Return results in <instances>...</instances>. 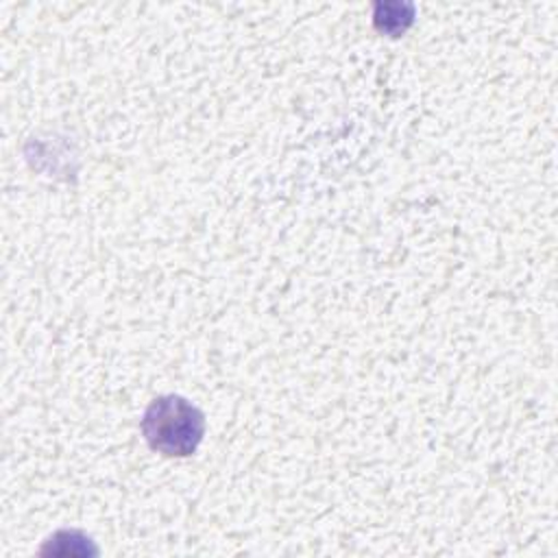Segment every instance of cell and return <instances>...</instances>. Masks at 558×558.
Listing matches in <instances>:
<instances>
[{
  "label": "cell",
  "mask_w": 558,
  "mask_h": 558,
  "mask_svg": "<svg viewBox=\"0 0 558 558\" xmlns=\"http://www.w3.org/2000/svg\"><path fill=\"white\" fill-rule=\"evenodd\" d=\"M142 434L148 447L161 456H192L205 436L203 412L179 395H163L150 401L142 416Z\"/></svg>",
  "instance_id": "cell-1"
}]
</instances>
